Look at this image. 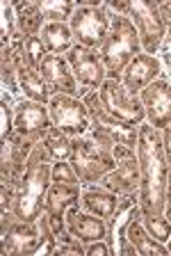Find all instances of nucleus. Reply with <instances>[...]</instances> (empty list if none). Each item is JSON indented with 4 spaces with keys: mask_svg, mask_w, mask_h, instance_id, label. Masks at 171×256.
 <instances>
[{
    "mask_svg": "<svg viewBox=\"0 0 171 256\" xmlns=\"http://www.w3.org/2000/svg\"><path fill=\"white\" fill-rule=\"evenodd\" d=\"M73 172L78 174L82 186H94L107 176L117 167V160L112 154L101 149L91 138H71V158H69Z\"/></svg>",
    "mask_w": 171,
    "mask_h": 256,
    "instance_id": "39448f33",
    "label": "nucleus"
},
{
    "mask_svg": "<svg viewBox=\"0 0 171 256\" xmlns=\"http://www.w3.org/2000/svg\"><path fill=\"white\" fill-rule=\"evenodd\" d=\"M46 55H48V50H46V46H43L41 37H27L25 39V53H23V60H25L30 66L39 69Z\"/></svg>",
    "mask_w": 171,
    "mask_h": 256,
    "instance_id": "cd10ccee",
    "label": "nucleus"
},
{
    "mask_svg": "<svg viewBox=\"0 0 171 256\" xmlns=\"http://www.w3.org/2000/svg\"><path fill=\"white\" fill-rule=\"evenodd\" d=\"M53 119H50L48 106L30 98H21L14 106V133H18L21 138L30 140L32 144L43 142L46 133L53 128Z\"/></svg>",
    "mask_w": 171,
    "mask_h": 256,
    "instance_id": "f8f14e48",
    "label": "nucleus"
},
{
    "mask_svg": "<svg viewBox=\"0 0 171 256\" xmlns=\"http://www.w3.org/2000/svg\"><path fill=\"white\" fill-rule=\"evenodd\" d=\"M16 74H18V87H21L23 96L30 98V101L48 106L50 98H53V92H50V87L46 85L41 71L30 66L25 60H21V62L16 64Z\"/></svg>",
    "mask_w": 171,
    "mask_h": 256,
    "instance_id": "6ab92c4d",
    "label": "nucleus"
},
{
    "mask_svg": "<svg viewBox=\"0 0 171 256\" xmlns=\"http://www.w3.org/2000/svg\"><path fill=\"white\" fill-rule=\"evenodd\" d=\"M128 18L135 23V28L139 32L142 50L149 55H155L167 37V26L160 14V2H153V0H133L130 2Z\"/></svg>",
    "mask_w": 171,
    "mask_h": 256,
    "instance_id": "6e6552de",
    "label": "nucleus"
},
{
    "mask_svg": "<svg viewBox=\"0 0 171 256\" xmlns=\"http://www.w3.org/2000/svg\"><path fill=\"white\" fill-rule=\"evenodd\" d=\"M66 60L71 64V71H73L78 85L87 92H98L101 85L107 80V71H105V64H103L101 55L98 50L94 48H87L75 44L66 53Z\"/></svg>",
    "mask_w": 171,
    "mask_h": 256,
    "instance_id": "ddd939ff",
    "label": "nucleus"
},
{
    "mask_svg": "<svg viewBox=\"0 0 171 256\" xmlns=\"http://www.w3.org/2000/svg\"><path fill=\"white\" fill-rule=\"evenodd\" d=\"M39 10H41V16L46 23H69L73 12L78 10V2H71V0H39Z\"/></svg>",
    "mask_w": 171,
    "mask_h": 256,
    "instance_id": "b1692460",
    "label": "nucleus"
},
{
    "mask_svg": "<svg viewBox=\"0 0 171 256\" xmlns=\"http://www.w3.org/2000/svg\"><path fill=\"white\" fill-rule=\"evenodd\" d=\"M37 144L21 138L18 133H11L7 140H2V156H0V183L2 186L18 188L25 172V162Z\"/></svg>",
    "mask_w": 171,
    "mask_h": 256,
    "instance_id": "4468645a",
    "label": "nucleus"
},
{
    "mask_svg": "<svg viewBox=\"0 0 171 256\" xmlns=\"http://www.w3.org/2000/svg\"><path fill=\"white\" fill-rule=\"evenodd\" d=\"M169 5H171V0H169Z\"/></svg>",
    "mask_w": 171,
    "mask_h": 256,
    "instance_id": "4c0bfd02",
    "label": "nucleus"
},
{
    "mask_svg": "<svg viewBox=\"0 0 171 256\" xmlns=\"http://www.w3.org/2000/svg\"><path fill=\"white\" fill-rule=\"evenodd\" d=\"M16 10V28L25 37H39L46 26L39 10V0H21V2H11Z\"/></svg>",
    "mask_w": 171,
    "mask_h": 256,
    "instance_id": "5701e85b",
    "label": "nucleus"
},
{
    "mask_svg": "<svg viewBox=\"0 0 171 256\" xmlns=\"http://www.w3.org/2000/svg\"><path fill=\"white\" fill-rule=\"evenodd\" d=\"M69 26L75 44L101 50L112 28V12L107 10V5H78Z\"/></svg>",
    "mask_w": 171,
    "mask_h": 256,
    "instance_id": "423d86ee",
    "label": "nucleus"
},
{
    "mask_svg": "<svg viewBox=\"0 0 171 256\" xmlns=\"http://www.w3.org/2000/svg\"><path fill=\"white\" fill-rule=\"evenodd\" d=\"M43 144H46L53 162L71 158V138L66 133H62L59 128H55V126L50 128L48 133H46V138H43Z\"/></svg>",
    "mask_w": 171,
    "mask_h": 256,
    "instance_id": "393cba45",
    "label": "nucleus"
},
{
    "mask_svg": "<svg viewBox=\"0 0 171 256\" xmlns=\"http://www.w3.org/2000/svg\"><path fill=\"white\" fill-rule=\"evenodd\" d=\"M101 103L112 117L121 119V122L130 124V126L139 128L146 122V110L142 106L139 94H133L123 87L121 80H105L98 90Z\"/></svg>",
    "mask_w": 171,
    "mask_h": 256,
    "instance_id": "1a4fd4ad",
    "label": "nucleus"
},
{
    "mask_svg": "<svg viewBox=\"0 0 171 256\" xmlns=\"http://www.w3.org/2000/svg\"><path fill=\"white\" fill-rule=\"evenodd\" d=\"M85 250H87V256H112V252H110V245H107L105 240L89 242V245H85Z\"/></svg>",
    "mask_w": 171,
    "mask_h": 256,
    "instance_id": "7c9ffc66",
    "label": "nucleus"
},
{
    "mask_svg": "<svg viewBox=\"0 0 171 256\" xmlns=\"http://www.w3.org/2000/svg\"><path fill=\"white\" fill-rule=\"evenodd\" d=\"M48 112L53 119L55 128H59L62 133L69 138H82L89 133L91 122H89V110H87L85 101L80 96L73 94H53L48 103Z\"/></svg>",
    "mask_w": 171,
    "mask_h": 256,
    "instance_id": "9d476101",
    "label": "nucleus"
},
{
    "mask_svg": "<svg viewBox=\"0 0 171 256\" xmlns=\"http://www.w3.org/2000/svg\"><path fill=\"white\" fill-rule=\"evenodd\" d=\"M117 167L107 176H103L98 186H103L105 190L114 192V194H130V192H139V181H142V172H139V158L137 149L117 144L112 151Z\"/></svg>",
    "mask_w": 171,
    "mask_h": 256,
    "instance_id": "9b49d317",
    "label": "nucleus"
},
{
    "mask_svg": "<svg viewBox=\"0 0 171 256\" xmlns=\"http://www.w3.org/2000/svg\"><path fill=\"white\" fill-rule=\"evenodd\" d=\"M0 78H2V90L9 94H23L18 87V74H16V62L11 58L9 48L0 50Z\"/></svg>",
    "mask_w": 171,
    "mask_h": 256,
    "instance_id": "a878e982",
    "label": "nucleus"
},
{
    "mask_svg": "<svg viewBox=\"0 0 171 256\" xmlns=\"http://www.w3.org/2000/svg\"><path fill=\"white\" fill-rule=\"evenodd\" d=\"M142 106L146 110V124L158 130H165L171 124V80L162 74L146 90L139 92Z\"/></svg>",
    "mask_w": 171,
    "mask_h": 256,
    "instance_id": "2eb2a0df",
    "label": "nucleus"
},
{
    "mask_svg": "<svg viewBox=\"0 0 171 256\" xmlns=\"http://www.w3.org/2000/svg\"><path fill=\"white\" fill-rule=\"evenodd\" d=\"M39 229H41V247H39L37 254H43V256H48V254H55V247H57V238H55V231L53 226H50V220L46 213L39 215Z\"/></svg>",
    "mask_w": 171,
    "mask_h": 256,
    "instance_id": "c85d7f7f",
    "label": "nucleus"
},
{
    "mask_svg": "<svg viewBox=\"0 0 171 256\" xmlns=\"http://www.w3.org/2000/svg\"><path fill=\"white\" fill-rule=\"evenodd\" d=\"M167 250H169V254H171V238L167 240Z\"/></svg>",
    "mask_w": 171,
    "mask_h": 256,
    "instance_id": "e433bc0d",
    "label": "nucleus"
},
{
    "mask_svg": "<svg viewBox=\"0 0 171 256\" xmlns=\"http://www.w3.org/2000/svg\"><path fill=\"white\" fill-rule=\"evenodd\" d=\"M165 215H167V220L171 222V199H167V206H165Z\"/></svg>",
    "mask_w": 171,
    "mask_h": 256,
    "instance_id": "f704fd0d",
    "label": "nucleus"
},
{
    "mask_svg": "<svg viewBox=\"0 0 171 256\" xmlns=\"http://www.w3.org/2000/svg\"><path fill=\"white\" fill-rule=\"evenodd\" d=\"M128 240L137 247L139 256H169V250H167L165 242L155 240L153 236L146 231L144 222H142V210H139V204L135 208V215L130 220L128 226Z\"/></svg>",
    "mask_w": 171,
    "mask_h": 256,
    "instance_id": "412c9836",
    "label": "nucleus"
},
{
    "mask_svg": "<svg viewBox=\"0 0 171 256\" xmlns=\"http://www.w3.org/2000/svg\"><path fill=\"white\" fill-rule=\"evenodd\" d=\"M50 183H53V158L46 144L39 142L25 162V172L16 188V202L11 213L23 222H37L46 206Z\"/></svg>",
    "mask_w": 171,
    "mask_h": 256,
    "instance_id": "f03ea898",
    "label": "nucleus"
},
{
    "mask_svg": "<svg viewBox=\"0 0 171 256\" xmlns=\"http://www.w3.org/2000/svg\"><path fill=\"white\" fill-rule=\"evenodd\" d=\"M162 144H165V156H167V165L171 170V124L162 130Z\"/></svg>",
    "mask_w": 171,
    "mask_h": 256,
    "instance_id": "473e14b6",
    "label": "nucleus"
},
{
    "mask_svg": "<svg viewBox=\"0 0 171 256\" xmlns=\"http://www.w3.org/2000/svg\"><path fill=\"white\" fill-rule=\"evenodd\" d=\"M41 229L39 222H23L7 210L0 213V250L5 256H30L41 247Z\"/></svg>",
    "mask_w": 171,
    "mask_h": 256,
    "instance_id": "0eeeda50",
    "label": "nucleus"
},
{
    "mask_svg": "<svg viewBox=\"0 0 171 256\" xmlns=\"http://www.w3.org/2000/svg\"><path fill=\"white\" fill-rule=\"evenodd\" d=\"M39 37H41L43 46H46V50L50 55H66L75 46V39L69 23H57V21L46 23Z\"/></svg>",
    "mask_w": 171,
    "mask_h": 256,
    "instance_id": "4be33fe9",
    "label": "nucleus"
},
{
    "mask_svg": "<svg viewBox=\"0 0 171 256\" xmlns=\"http://www.w3.org/2000/svg\"><path fill=\"white\" fill-rule=\"evenodd\" d=\"M89 110V138L105 149L107 154H112L117 144L123 146H130V149H137V140H139V128L130 126V124L121 122V119L112 117L110 112L105 110V106L101 103V96L98 92H89V94L82 98Z\"/></svg>",
    "mask_w": 171,
    "mask_h": 256,
    "instance_id": "20e7f679",
    "label": "nucleus"
},
{
    "mask_svg": "<svg viewBox=\"0 0 171 256\" xmlns=\"http://www.w3.org/2000/svg\"><path fill=\"white\" fill-rule=\"evenodd\" d=\"M121 202L119 194L105 190L103 186H87L80 194V208L87 210L91 215H98V218L110 220L117 213V206Z\"/></svg>",
    "mask_w": 171,
    "mask_h": 256,
    "instance_id": "aec40b11",
    "label": "nucleus"
},
{
    "mask_svg": "<svg viewBox=\"0 0 171 256\" xmlns=\"http://www.w3.org/2000/svg\"><path fill=\"white\" fill-rule=\"evenodd\" d=\"M160 62L167 66V74L171 76V37H165L160 46Z\"/></svg>",
    "mask_w": 171,
    "mask_h": 256,
    "instance_id": "2f4dec72",
    "label": "nucleus"
},
{
    "mask_svg": "<svg viewBox=\"0 0 171 256\" xmlns=\"http://www.w3.org/2000/svg\"><path fill=\"white\" fill-rule=\"evenodd\" d=\"M66 229H69V234L73 236V238H78L80 242L89 245V242L107 238V220L82 210L80 204H73V206L66 210Z\"/></svg>",
    "mask_w": 171,
    "mask_h": 256,
    "instance_id": "f3484780",
    "label": "nucleus"
},
{
    "mask_svg": "<svg viewBox=\"0 0 171 256\" xmlns=\"http://www.w3.org/2000/svg\"><path fill=\"white\" fill-rule=\"evenodd\" d=\"M160 14L167 26V37H171V5L169 2H160Z\"/></svg>",
    "mask_w": 171,
    "mask_h": 256,
    "instance_id": "72a5a7b5",
    "label": "nucleus"
},
{
    "mask_svg": "<svg viewBox=\"0 0 171 256\" xmlns=\"http://www.w3.org/2000/svg\"><path fill=\"white\" fill-rule=\"evenodd\" d=\"M53 183H69V186H80V178L73 172L69 160H57L53 162Z\"/></svg>",
    "mask_w": 171,
    "mask_h": 256,
    "instance_id": "c756f323",
    "label": "nucleus"
},
{
    "mask_svg": "<svg viewBox=\"0 0 171 256\" xmlns=\"http://www.w3.org/2000/svg\"><path fill=\"white\" fill-rule=\"evenodd\" d=\"M0 14H2V21H0V42H2V48L9 46L11 37L16 34V10H14V5L11 2H2V7H0Z\"/></svg>",
    "mask_w": 171,
    "mask_h": 256,
    "instance_id": "bb28decb",
    "label": "nucleus"
},
{
    "mask_svg": "<svg viewBox=\"0 0 171 256\" xmlns=\"http://www.w3.org/2000/svg\"><path fill=\"white\" fill-rule=\"evenodd\" d=\"M46 85L50 87L53 94H73L80 96V85L75 80L73 71H71V64L66 60V55H46L39 66Z\"/></svg>",
    "mask_w": 171,
    "mask_h": 256,
    "instance_id": "dca6fc26",
    "label": "nucleus"
},
{
    "mask_svg": "<svg viewBox=\"0 0 171 256\" xmlns=\"http://www.w3.org/2000/svg\"><path fill=\"white\" fill-rule=\"evenodd\" d=\"M167 199H171V170H169V183H167Z\"/></svg>",
    "mask_w": 171,
    "mask_h": 256,
    "instance_id": "c9c22d12",
    "label": "nucleus"
},
{
    "mask_svg": "<svg viewBox=\"0 0 171 256\" xmlns=\"http://www.w3.org/2000/svg\"><path fill=\"white\" fill-rule=\"evenodd\" d=\"M142 50V42H139V32L135 23L128 16L112 14V28L107 34L105 44L101 46L98 55H101L103 64L107 71V80H121L123 71L137 58Z\"/></svg>",
    "mask_w": 171,
    "mask_h": 256,
    "instance_id": "7ed1b4c3",
    "label": "nucleus"
},
{
    "mask_svg": "<svg viewBox=\"0 0 171 256\" xmlns=\"http://www.w3.org/2000/svg\"><path fill=\"white\" fill-rule=\"evenodd\" d=\"M137 158H139V210L146 231L155 240L165 242L171 238V222L165 215L167 206V183H169V165H167L162 130L151 124L139 126L137 140Z\"/></svg>",
    "mask_w": 171,
    "mask_h": 256,
    "instance_id": "f257e3e1",
    "label": "nucleus"
},
{
    "mask_svg": "<svg viewBox=\"0 0 171 256\" xmlns=\"http://www.w3.org/2000/svg\"><path fill=\"white\" fill-rule=\"evenodd\" d=\"M160 76H162L160 58L149 55V53H139L137 58H135L128 66H126L121 82H123V87H126L128 92L139 94V92L146 90V87H149L153 80L160 78Z\"/></svg>",
    "mask_w": 171,
    "mask_h": 256,
    "instance_id": "a211bd4d",
    "label": "nucleus"
}]
</instances>
